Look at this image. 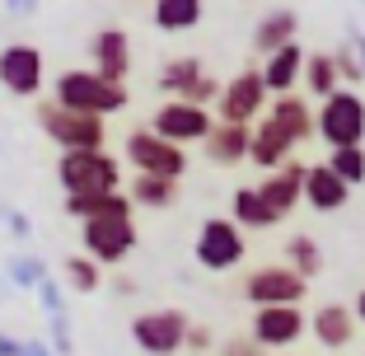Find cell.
Returning a JSON list of instances; mask_svg holds the SVG:
<instances>
[{
	"instance_id": "1f68e13d",
	"label": "cell",
	"mask_w": 365,
	"mask_h": 356,
	"mask_svg": "<svg viewBox=\"0 0 365 356\" xmlns=\"http://www.w3.org/2000/svg\"><path fill=\"white\" fill-rule=\"evenodd\" d=\"M211 342H215V337H211V328L187 324V337H182V347H187V352H197V356H202V352H211Z\"/></svg>"
},
{
	"instance_id": "603a6c76",
	"label": "cell",
	"mask_w": 365,
	"mask_h": 356,
	"mask_svg": "<svg viewBox=\"0 0 365 356\" xmlns=\"http://www.w3.org/2000/svg\"><path fill=\"white\" fill-rule=\"evenodd\" d=\"M295 33H300V14L295 10H272V14H262L258 29H253V47H258L262 56H272V52L295 43Z\"/></svg>"
},
{
	"instance_id": "f546056e",
	"label": "cell",
	"mask_w": 365,
	"mask_h": 356,
	"mask_svg": "<svg viewBox=\"0 0 365 356\" xmlns=\"http://www.w3.org/2000/svg\"><path fill=\"white\" fill-rule=\"evenodd\" d=\"M328 169H333L346 188L365 183V146H351V151H333V155H328Z\"/></svg>"
},
{
	"instance_id": "8992f818",
	"label": "cell",
	"mask_w": 365,
	"mask_h": 356,
	"mask_svg": "<svg viewBox=\"0 0 365 356\" xmlns=\"http://www.w3.org/2000/svg\"><path fill=\"white\" fill-rule=\"evenodd\" d=\"M304 291H309V281H300L286 263H267V268L248 272L244 281V300L253 310H300Z\"/></svg>"
},
{
	"instance_id": "e575fe53",
	"label": "cell",
	"mask_w": 365,
	"mask_h": 356,
	"mask_svg": "<svg viewBox=\"0 0 365 356\" xmlns=\"http://www.w3.org/2000/svg\"><path fill=\"white\" fill-rule=\"evenodd\" d=\"M10 5H14V10H29V5H33V0H10Z\"/></svg>"
},
{
	"instance_id": "44dd1931",
	"label": "cell",
	"mask_w": 365,
	"mask_h": 356,
	"mask_svg": "<svg viewBox=\"0 0 365 356\" xmlns=\"http://www.w3.org/2000/svg\"><path fill=\"white\" fill-rule=\"evenodd\" d=\"M309 328H314V337H319V347L342 352V347L356 337V314L346 310V305H319V314L309 319Z\"/></svg>"
},
{
	"instance_id": "9c48e42d",
	"label": "cell",
	"mask_w": 365,
	"mask_h": 356,
	"mask_svg": "<svg viewBox=\"0 0 365 356\" xmlns=\"http://www.w3.org/2000/svg\"><path fill=\"white\" fill-rule=\"evenodd\" d=\"M155 89L169 94V98H178V103H192V108H211L215 94H220V80L206 76L197 56H173V61L160 71Z\"/></svg>"
},
{
	"instance_id": "4316f807",
	"label": "cell",
	"mask_w": 365,
	"mask_h": 356,
	"mask_svg": "<svg viewBox=\"0 0 365 356\" xmlns=\"http://www.w3.org/2000/svg\"><path fill=\"white\" fill-rule=\"evenodd\" d=\"M127 202L131 206H150V211H164V206L178 202V183H169V178H150V173H136Z\"/></svg>"
},
{
	"instance_id": "e0dca14e",
	"label": "cell",
	"mask_w": 365,
	"mask_h": 356,
	"mask_svg": "<svg viewBox=\"0 0 365 356\" xmlns=\"http://www.w3.org/2000/svg\"><path fill=\"white\" fill-rule=\"evenodd\" d=\"M248 160L272 173V169H281V164L295 160V141H290L272 118H258V122H253V131H248Z\"/></svg>"
},
{
	"instance_id": "d6986e66",
	"label": "cell",
	"mask_w": 365,
	"mask_h": 356,
	"mask_svg": "<svg viewBox=\"0 0 365 356\" xmlns=\"http://www.w3.org/2000/svg\"><path fill=\"white\" fill-rule=\"evenodd\" d=\"M300 71H304V47L300 43H290V47H281V52H272L267 61H262V89L267 94H295V85H300Z\"/></svg>"
},
{
	"instance_id": "7402d4cb",
	"label": "cell",
	"mask_w": 365,
	"mask_h": 356,
	"mask_svg": "<svg viewBox=\"0 0 365 356\" xmlns=\"http://www.w3.org/2000/svg\"><path fill=\"white\" fill-rule=\"evenodd\" d=\"M267 118L277 122L295 146H304V141L314 136V108H309V98H304V94H281L277 103L267 108Z\"/></svg>"
},
{
	"instance_id": "83f0119b",
	"label": "cell",
	"mask_w": 365,
	"mask_h": 356,
	"mask_svg": "<svg viewBox=\"0 0 365 356\" xmlns=\"http://www.w3.org/2000/svg\"><path fill=\"white\" fill-rule=\"evenodd\" d=\"M286 268L295 272L300 281L319 277V272H323V253H319V244H314L309 235H290V239H286Z\"/></svg>"
},
{
	"instance_id": "6da1fadb",
	"label": "cell",
	"mask_w": 365,
	"mask_h": 356,
	"mask_svg": "<svg viewBox=\"0 0 365 356\" xmlns=\"http://www.w3.org/2000/svg\"><path fill=\"white\" fill-rule=\"evenodd\" d=\"M127 85H108L103 76H94V71H61L56 76V85H52V103L56 108H66V113H85V118H98V122H108L113 113H122L127 108Z\"/></svg>"
},
{
	"instance_id": "4dcf8cb0",
	"label": "cell",
	"mask_w": 365,
	"mask_h": 356,
	"mask_svg": "<svg viewBox=\"0 0 365 356\" xmlns=\"http://www.w3.org/2000/svg\"><path fill=\"white\" fill-rule=\"evenodd\" d=\"M333 66H337V80H346L351 89H361V80H365V71H361V61H351V56H342V52H333Z\"/></svg>"
},
{
	"instance_id": "5bb4252c",
	"label": "cell",
	"mask_w": 365,
	"mask_h": 356,
	"mask_svg": "<svg viewBox=\"0 0 365 356\" xmlns=\"http://www.w3.org/2000/svg\"><path fill=\"white\" fill-rule=\"evenodd\" d=\"M304 328H309L304 310H253V333L248 337L262 352H286V347H295L304 337Z\"/></svg>"
},
{
	"instance_id": "30bf717a",
	"label": "cell",
	"mask_w": 365,
	"mask_h": 356,
	"mask_svg": "<svg viewBox=\"0 0 365 356\" xmlns=\"http://www.w3.org/2000/svg\"><path fill=\"white\" fill-rule=\"evenodd\" d=\"M187 314L182 310H145L131 319V342L145 356H178L182 337H187Z\"/></svg>"
},
{
	"instance_id": "5b68a950",
	"label": "cell",
	"mask_w": 365,
	"mask_h": 356,
	"mask_svg": "<svg viewBox=\"0 0 365 356\" xmlns=\"http://www.w3.org/2000/svg\"><path fill=\"white\" fill-rule=\"evenodd\" d=\"M80 244L85 258L98 268H118L136 248V216H98V220H80Z\"/></svg>"
},
{
	"instance_id": "4fadbf2b",
	"label": "cell",
	"mask_w": 365,
	"mask_h": 356,
	"mask_svg": "<svg viewBox=\"0 0 365 356\" xmlns=\"http://www.w3.org/2000/svg\"><path fill=\"white\" fill-rule=\"evenodd\" d=\"M47 80V61L33 43H10L0 47V85L10 89L14 98H38Z\"/></svg>"
},
{
	"instance_id": "d6a6232c",
	"label": "cell",
	"mask_w": 365,
	"mask_h": 356,
	"mask_svg": "<svg viewBox=\"0 0 365 356\" xmlns=\"http://www.w3.org/2000/svg\"><path fill=\"white\" fill-rule=\"evenodd\" d=\"M220 356H267V352H262L253 337H230V342L220 347Z\"/></svg>"
},
{
	"instance_id": "9a60e30c",
	"label": "cell",
	"mask_w": 365,
	"mask_h": 356,
	"mask_svg": "<svg viewBox=\"0 0 365 356\" xmlns=\"http://www.w3.org/2000/svg\"><path fill=\"white\" fill-rule=\"evenodd\" d=\"M89 56H94V76H103L108 85H127L131 76V38L122 29H98L89 38Z\"/></svg>"
},
{
	"instance_id": "52a82bcc",
	"label": "cell",
	"mask_w": 365,
	"mask_h": 356,
	"mask_svg": "<svg viewBox=\"0 0 365 356\" xmlns=\"http://www.w3.org/2000/svg\"><path fill=\"white\" fill-rule=\"evenodd\" d=\"M127 164L136 173H150V178H169V183H182V173H187V151L160 141L150 127H136L127 136Z\"/></svg>"
},
{
	"instance_id": "ffe728a7",
	"label": "cell",
	"mask_w": 365,
	"mask_h": 356,
	"mask_svg": "<svg viewBox=\"0 0 365 356\" xmlns=\"http://www.w3.org/2000/svg\"><path fill=\"white\" fill-rule=\"evenodd\" d=\"M248 131L253 127H230V122H215L211 131H206V160L215 164V169H235V164L248 160Z\"/></svg>"
},
{
	"instance_id": "f1b7e54d",
	"label": "cell",
	"mask_w": 365,
	"mask_h": 356,
	"mask_svg": "<svg viewBox=\"0 0 365 356\" xmlns=\"http://www.w3.org/2000/svg\"><path fill=\"white\" fill-rule=\"evenodd\" d=\"M66 286H71V291H80V295L98 291V286H103V268H98V263H89L85 253H76V258H66Z\"/></svg>"
},
{
	"instance_id": "277c9868",
	"label": "cell",
	"mask_w": 365,
	"mask_h": 356,
	"mask_svg": "<svg viewBox=\"0 0 365 356\" xmlns=\"http://www.w3.org/2000/svg\"><path fill=\"white\" fill-rule=\"evenodd\" d=\"M38 127H43L47 141H56V146H61V155H71V151H103V141H108V127L98 118L66 113V108H56L52 98H43V103H38Z\"/></svg>"
},
{
	"instance_id": "2e32d148",
	"label": "cell",
	"mask_w": 365,
	"mask_h": 356,
	"mask_svg": "<svg viewBox=\"0 0 365 356\" xmlns=\"http://www.w3.org/2000/svg\"><path fill=\"white\" fill-rule=\"evenodd\" d=\"M300 188H304V164L290 160V164H281V169H272L267 178L253 188V193L262 197V206H267L277 220H286L290 211L300 206Z\"/></svg>"
},
{
	"instance_id": "3957f363",
	"label": "cell",
	"mask_w": 365,
	"mask_h": 356,
	"mask_svg": "<svg viewBox=\"0 0 365 356\" xmlns=\"http://www.w3.org/2000/svg\"><path fill=\"white\" fill-rule=\"evenodd\" d=\"M314 136H323L333 151H351L365 146V94L361 89H337L319 103L314 118Z\"/></svg>"
},
{
	"instance_id": "484cf974",
	"label": "cell",
	"mask_w": 365,
	"mask_h": 356,
	"mask_svg": "<svg viewBox=\"0 0 365 356\" xmlns=\"http://www.w3.org/2000/svg\"><path fill=\"white\" fill-rule=\"evenodd\" d=\"M230 220H235L239 230H267V225H277V216L262 206V197L253 193V188H235V197H230Z\"/></svg>"
},
{
	"instance_id": "836d02e7",
	"label": "cell",
	"mask_w": 365,
	"mask_h": 356,
	"mask_svg": "<svg viewBox=\"0 0 365 356\" xmlns=\"http://www.w3.org/2000/svg\"><path fill=\"white\" fill-rule=\"evenodd\" d=\"M351 314H356V324H365V291L356 295V310H351Z\"/></svg>"
},
{
	"instance_id": "8fae6325",
	"label": "cell",
	"mask_w": 365,
	"mask_h": 356,
	"mask_svg": "<svg viewBox=\"0 0 365 356\" xmlns=\"http://www.w3.org/2000/svg\"><path fill=\"white\" fill-rule=\"evenodd\" d=\"M211 127H215L211 108H192V103H178V98H164L160 108H155V118H150V131L160 141H169V146H178V151L206 141Z\"/></svg>"
},
{
	"instance_id": "ac0fdd59",
	"label": "cell",
	"mask_w": 365,
	"mask_h": 356,
	"mask_svg": "<svg viewBox=\"0 0 365 356\" xmlns=\"http://www.w3.org/2000/svg\"><path fill=\"white\" fill-rule=\"evenodd\" d=\"M346 197H351V188H346L328 164H304L300 202H309L314 211H323V216H333V211H342V206H346Z\"/></svg>"
},
{
	"instance_id": "d4e9b609",
	"label": "cell",
	"mask_w": 365,
	"mask_h": 356,
	"mask_svg": "<svg viewBox=\"0 0 365 356\" xmlns=\"http://www.w3.org/2000/svg\"><path fill=\"white\" fill-rule=\"evenodd\" d=\"M300 80H304V89H309L319 103H323L328 94H337V89H342V80H337V66H333V52H309V56H304Z\"/></svg>"
},
{
	"instance_id": "cb8c5ba5",
	"label": "cell",
	"mask_w": 365,
	"mask_h": 356,
	"mask_svg": "<svg viewBox=\"0 0 365 356\" xmlns=\"http://www.w3.org/2000/svg\"><path fill=\"white\" fill-rule=\"evenodd\" d=\"M150 14H155V29H164V33H187V29H197V24H202L206 5H202V0H155Z\"/></svg>"
},
{
	"instance_id": "ba28073f",
	"label": "cell",
	"mask_w": 365,
	"mask_h": 356,
	"mask_svg": "<svg viewBox=\"0 0 365 356\" xmlns=\"http://www.w3.org/2000/svg\"><path fill=\"white\" fill-rule=\"evenodd\" d=\"M267 89H262V76L253 71V66H244L239 76H230L225 85H220V94H215V108H220V122H230V127H253V122L267 113Z\"/></svg>"
},
{
	"instance_id": "7c38bea8",
	"label": "cell",
	"mask_w": 365,
	"mask_h": 356,
	"mask_svg": "<svg viewBox=\"0 0 365 356\" xmlns=\"http://www.w3.org/2000/svg\"><path fill=\"white\" fill-rule=\"evenodd\" d=\"M244 230L235 225L230 216H215L206 220L202 230H197V263H202L206 272H230L244 263Z\"/></svg>"
},
{
	"instance_id": "7a4b0ae2",
	"label": "cell",
	"mask_w": 365,
	"mask_h": 356,
	"mask_svg": "<svg viewBox=\"0 0 365 356\" xmlns=\"http://www.w3.org/2000/svg\"><path fill=\"white\" fill-rule=\"evenodd\" d=\"M56 183H61L66 197L122 193V160L108 151H71L56 160Z\"/></svg>"
}]
</instances>
